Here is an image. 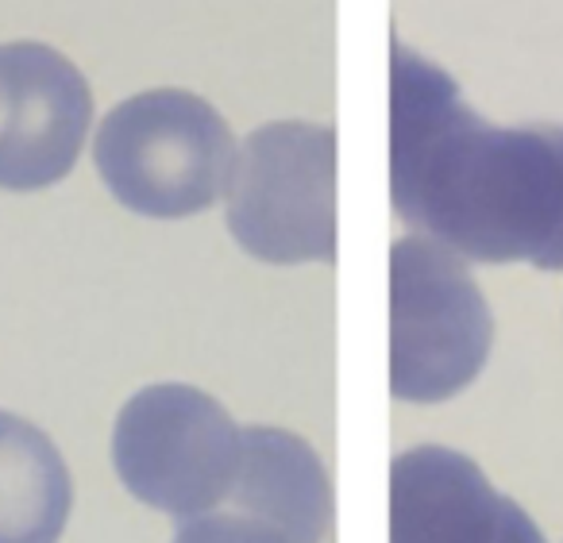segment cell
Here are the masks:
<instances>
[{
	"mask_svg": "<svg viewBox=\"0 0 563 543\" xmlns=\"http://www.w3.org/2000/svg\"><path fill=\"white\" fill-rule=\"evenodd\" d=\"M390 201L471 263L563 270V128H494L406 43L390 47Z\"/></svg>",
	"mask_w": 563,
	"mask_h": 543,
	"instance_id": "cell-1",
	"label": "cell"
},
{
	"mask_svg": "<svg viewBox=\"0 0 563 543\" xmlns=\"http://www.w3.org/2000/svg\"><path fill=\"white\" fill-rule=\"evenodd\" d=\"M93 163L124 209L181 220L224 197L235 140L224 117L189 89H147L104 117Z\"/></svg>",
	"mask_w": 563,
	"mask_h": 543,
	"instance_id": "cell-2",
	"label": "cell"
},
{
	"mask_svg": "<svg viewBox=\"0 0 563 543\" xmlns=\"http://www.w3.org/2000/svg\"><path fill=\"white\" fill-rule=\"evenodd\" d=\"M228 232L258 263H336V132L306 120L255 128L228 174Z\"/></svg>",
	"mask_w": 563,
	"mask_h": 543,
	"instance_id": "cell-3",
	"label": "cell"
},
{
	"mask_svg": "<svg viewBox=\"0 0 563 543\" xmlns=\"http://www.w3.org/2000/svg\"><path fill=\"white\" fill-rule=\"evenodd\" d=\"M494 317L471 270L444 243L409 235L390 251V394L440 405L483 374Z\"/></svg>",
	"mask_w": 563,
	"mask_h": 543,
	"instance_id": "cell-4",
	"label": "cell"
},
{
	"mask_svg": "<svg viewBox=\"0 0 563 543\" xmlns=\"http://www.w3.org/2000/svg\"><path fill=\"white\" fill-rule=\"evenodd\" d=\"M112 463L143 505L181 520L201 517L232 494L240 428L209 394L163 381L120 409Z\"/></svg>",
	"mask_w": 563,
	"mask_h": 543,
	"instance_id": "cell-5",
	"label": "cell"
},
{
	"mask_svg": "<svg viewBox=\"0 0 563 543\" xmlns=\"http://www.w3.org/2000/svg\"><path fill=\"white\" fill-rule=\"evenodd\" d=\"M93 124L81 70L47 43H0V189L35 193L74 170Z\"/></svg>",
	"mask_w": 563,
	"mask_h": 543,
	"instance_id": "cell-6",
	"label": "cell"
},
{
	"mask_svg": "<svg viewBox=\"0 0 563 543\" xmlns=\"http://www.w3.org/2000/svg\"><path fill=\"white\" fill-rule=\"evenodd\" d=\"M390 543H548L532 517L452 447H413L390 466Z\"/></svg>",
	"mask_w": 563,
	"mask_h": 543,
	"instance_id": "cell-7",
	"label": "cell"
},
{
	"mask_svg": "<svg viewBox=\"0 0 563 543\" xmlns=\"http://www.w3.org/2000/svg\"><path fill=\"white\" fill-rule=\"evenodd\" d=\"M228 497L243 517H255L290 543H321L336 512L321 455L282 428L240 432V466Z\"/></svg>",
	"mask_w": 563,
	"mask_h": 543,
	"instance_id": "cell-8",
	"label": "cell"
},
{
	"mask_svg": "<svg viewBox=\"0 0 563 543\" xmlns=\"http://www.w3.org/2000/svg\"><path fill=\"white\" fill-rule=\"evenodd\" d=\"M70 505L74 481L58 447L0 409V543H58Z\"/></svg>",
	"mask_w": 563,
	"mask_h": 543,
	"instance_id": "cell-9",
	"label": "cell"
},
{
	"mask_svg": "<svg viewBox=\"0 0 563 543\" xmlns=\"http://www.w3.org/2000/svg\"><path fill=\"white\" fill-rule=\"evenodd\" d=\"M174 543H290L286 535H278L274 528L258 524L255 517H189L178 528Z\"/></svg>",
	"mask_w": 563,
	"mask_h": 543,
	"instance_id": "cell-10",
	"label": "cell"
}]
</instances>
